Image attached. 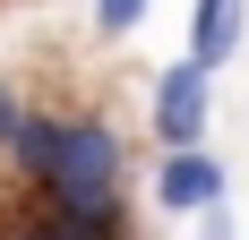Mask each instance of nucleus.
Here are the masks:
<instances>
[{
  "instance_id": "nucleus-1",
  "label": "nucleus",
  "mask_w": 249,
  "mask_h": 240,
  "mask_svg": "<svg viewBox=\"0 0 249 240\" xmlns=\"http://www.w3.org/2000/svg\"><path fill=\"white\" fill-rule=\"evenodd\" d=\"M121 171H129V146L103 112H69L60 120V154H52V180L43 197H121Z\"/></svg>"
},
{
  "instance_id": "nucleus-2",
  "label": "nucleus",
  "mask_w": 249,
  "mask_h": 240,
  "mask_svg": "<svg viewBox=\"0 0 249 240\" xmlns=\"http://www.w3.org/2000/svg\"><path fill=\"white\" fill-rule=\"evenodd\" d=\"M206 120H215V69H206V60H172V69H155L146 129H155V146H163V154L206 146Z\"/></svg>"
},
{
  "instance_id": "nucleus-3",
  "label": "nucleus",
  "mask_w": 249,
  "mask_h": 240,
  "mask_svg": "<svg viewBox=\"0 0 249 240\" xmlns=\"http://www.w3.org/2000/svg\"><path fill=\"white\" fill-rule=\"evenodd\" d=\"M232 197V171L215 146H180V154H155V206L163 215H206Z\"/></svg>"
},
{
  "instance_id": "nucleus-4",
  "label": "nucleus",
  "mask_w": 249,
  "mask_h": 240,
  "mask_svg": "<svg viewBox=\"0 0 249 240\" xmlns=\"http://www.w3.org/2000/svg\"><path fill=\"white\" fill-rule=\"evenodd\" d=\"M249 34V0H189V60L224 69Z\"/></svg>"
},
{
  "instance_id": "nucleus-5",
  "label": "nucleus",
  "mask_w": 249,
  "mask_h": 240,
  "mask_svg": "<svg viewBox=\"0 0 249 240\" xmlns=\"http://www.w3.org/2000/svg\"><path fill=\"white\" fill-rule=\"evenodd\" d=\"M60 120H69V112H43V103H26L18 137H9V154H0V163L26 180V189H43V180H52V154H60Z\"/></svg>"
},
{
  "instance_id": "nucleus-6",
  "label": "nucleus",
  "mask_w": 249,
  "mask_h": 240,
  "mask_svg": "<svg viewBox=\"0 0 249 240\" xmlns=\"http://www.w3.org/2000/svg\"><path fill=\"white\" fill-rule=\"evenodd\" d=\"M0 240H95V232H77V223L43 197V206H18V215H0Z\"/></svg>"
},
{
  "instance_id": "nucleus-7",
  "label": "nucleus",
  "mask_w": 249,
  "mask_h": 240,
  "mask_svg": "<svg viewBox=\"0 0 249 240\" xmlns=\"http://www.w3.org/2000/svg\"><path fill=\"white\" fill-rule=\"evenodd\" d=\"M138 17H146V0H95V34H103V43L138 34Z\"/></svg>"
},
{
  "instance_id": "nucleus-8",
  "label": "nucleus",
  "mask_w": 249,
  "mask_h": 240,
  "mask_svg": "<svg viewBox=\"0 0 249 240\" xmlns=\"http://www.w3.org/2000/svg\"><path fill=\"white\" fill-rule=\"evenodd\" d=\"M18 120H26V95L0 77V154H9V137H18Z\"/></svg>"
},
{
  "instance_id": "nucleus-9",
  "label": "nucleus",
  "mask_w": 249,
  "mask_h": 240,
  "mask_svg": "<svg viewBox=\"0 0 249 240\" xmlns=\"http://www.w3.org/2000/svg\"><path fill=\"white\" fill-rule=\"evenodd\" d=\"M198 240H232V206H206V215H198Z\"/></svg>"
}]
</instances>
